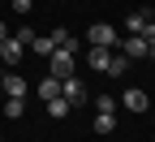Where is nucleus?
Masks as SVG:
<instances>
[{"mask_svg": "<svg viewBox=\"0 0 155 142\" xmlns=\"http://www.w3.org/2000/svg\"><path fill=\"white\" fill-rule=\"evenodd\" d=\"M73 60H78V56H73L69 48H56V52L48 56V73H52V78H61V82H65V78H73Z\"/></svg>", "mask_w": 155, "mask_h": 142, "instance_id": "f257e3e1", "label": "nucleus"}, {"mask_svg": "<svg viewBox=\"0 0 155 142\" xmlns=\"http://www.w3.org/2000/svg\"><path fill=\"white\" fill-rule=\"evenodd\" d=\"M95 112H116V99L112 95H95Z\"/></svg>", "mask_w": 155, "mask_h": 142, "instance_id": "2eb2a0df", "label": "nucleus"}, {"mask_svg": "<svg viewBox=\"0 0 155 142\" xmlns=\"http://www.w3.org/2000/svg\"><path fill=\"white\" fill-rule=\"evenodd\" d=\"M0 39H9V26H5V22H0Z\"/></svg>", "mask_w": 155, "mask_h": 142, "instance_id": "412c9836", "label": "nucleus"}, {"mask_svg": "<svg viewBox=\"0 0 155 142\" xmlns=\"http://www.w3.org/2000/svg\"><path fill=\"white\" fill-rule=\"evenodd\" d=\"M147 60H155V43H147Z\"/></svg>", "mask_w": 155, "mask_h": 142, "instance_id": "aec40b11", "label": "nucleus"}, {"mask_svg": "<svg viewBox=\"0 0 155 142\" xmlns=\"http://www.w3.org/2000/svg\"><path fill=\"white\" fill-rule=\"evenodd\" d=\"M30 52H35V56H43V60H48V56L56 52V39H52V35H35V39H30Z\"/></svg>", "mask_w": 155, "mask_h": 142, "instance_id": "6e6552de", "label": "nucleus"}, {"mask_svg": "<svg viewBox=\"0 0 155 142\" xmlns=\"http://www.w3.org/2000/svg\"><path fill=\"white\" fill-rule=\"evenodd\" d=\"M9 35H13L22 48H30V39H35V30H30V26H22V30H9Z\"/></svg>", "mask_w": 155, "mask_h": 142, "instance_id": "f3484780", "label": "nucleus"}, {"mask_svg": "<svg viewBox=\"0 0 155 142\" xmlns=\"http://www.w3.org/2000/svg\"><path fill=\"white\" fill-rule=\"evenodd\" d=\"M125 69H129V56H125V52H112V60H108V73L116 78V73H125Z\"/></svg>", "mask_w": 155, "mask_h": 142, "instance_id": "4468645a", "label": "nucleus"}, {"mask_svg": "<svg viewBox=\"0 0 155 142\" xmlns=\"http://www.w3.org/2000/svg\"><path fill=\"white\" fill-rule=\"evenodd\" d=\"M61 95L69 99V104H82V99H86V86H82V78H65V82H61Z\"/></svg>", "mask_w": 155, "mask_h": 142, "instance_id": "7ed1b4c3", "label": "nucleus"}, {"mask_svg": "<svg viewBox=\"0 0 155 142\" xmlns=\"http://www.w3.org/2000/svg\"><path fill=\"white\" fill-rule=\"evenodd\" d=\"M121 104H125L129 112H147V108H151V99H147V91H138V86H129Z\"/></svg>", "mask_w": 155, "mask_h": 142, "instance_id": "20e7f679", "label": "nucleus"}, {"mask_svg": "<svg viewBox=\"0 0 155 142\" xmlns=\"http://www.w3.org/2000/svg\"><path fill=\"white\" fill-rule=\"evenodd\" d=\"M108 60H112V48H91V69L95 73H108Z\"/></svg>", "mask_w": 155, "mask_h": 142, "instance_id": "9b49d317", "label": "nucleus"}, {"mask_svg": "<svg viewBox=\"0 0 155 142\" xmlns=\"http://www.w3.org/2000/svg\"><path fill=\"white\" fill-rule=\"evenodd\" d=\"M5 95L9 99H26V78L22 73H5Z\"/></svg>", "mask_w": 155, "mask_h": 142, "instance_id": "423d86ee", "label": "nucleus"}, {"mask_svg": "<svg viewBox=\"0 0 155 142\" xmlns=\"http://www.w3.org/2000/svg\"><path fill=\"white\" fill-rule=\"evenodd\" d=\"M22 104H26V99H9V95H5V116L17 121V116H22Z\"/></svg>", "mask_w": 155, "mask_h": 142, "instance_id": "dca6fc26", "label": "nucleus"}, {"mask_svg": "<svg viewBox=\"0 0 155 142\" xmlns=\"http://www.w3.org/2000/svg\"><path fill=\"white\" fill-rule=\"evenodd\" d=\"M69 108H73V104H69L65 95H56V99H48V116H52V121H65V116H69Z\"/></svg>", "mask_w": 155, "mask_h": 142, "instance_id": "9d476101", "label": "nucleus"}, {"mask_svg": "<svg viewBox=\"0 0 155 142\" xmlns=\"http://www.w3.org/2000/svg\"><path fill=\"white\" fill-rule=\"evenodd\" d=\"M9 5H13V13H22V17H26V13H30V5H35V0H9Z\"/></svg>", "mask_w": 155, "mask_h": 142, "instance_id": "a211bd4d", "label": "nucleus"}, {"mask_svg": "<svg viewBox=\"0 0 155 142\" xmlns=\"http://www.w3.org/2000/svg\"><path fill=\"white\" fill-rule=\"evenodd\" d=\"M116 129V112H95V134H112Z\"/></svg>", "mask_w": 155, "mask_h": 142, "instance_id": "ddd939ff", "label": "nucleus"}, {"mask_svg": "<svg viewBox=\"0 0 155 142\" xmlns=\"http://www.w3.org/2000/svg\"><path fill=\"white\" fill-rule=\"evenodd\" d=\"M86 35H91V48H116V39H121V35H116L108 22H95Z\"/></svg>", "mask_w": 155, "mask_h": 142, "instance_id": "f03ea898", "label": "nucleus"}, {"mask_svg": "<svg viewBox=\"0 0 155 142\" xmlns=\"http://www.w3.org/2000/svg\"><path fill=\"white\" fill-rule=\"evenodd\" d=\"M121 52H125L129 60H138V56H147V39H142V35H129L125 43H121Z\"/></svg>", "mask_w": 155, "mask_h": 142, "instance_id": "1a4fd4ad", "label": "nucleus"}, {"mask_svg": "<svg viewBox=\"0 0 155 142\" xmlns=\"http://www.w3.org/2000/svg\"><path fill=\"white\" fill-rule=\"evenodd\" d=\"M39 95H43V104H48V99H56V95H61V78H43V82H39Z\"/></svg>", "mask_w": 155, "mask_h": 142, "instance_id": "f8f14e48", "label": "nucleus"}, {"mask_svg": "<svg viewBox=\"0 0 155 142\" xmlns=\"http://www.w3.org/2000/svg\"><path fill=\"white\" fill-rule=\"evenodd\" d=\"M0 60H5V65H17V60H22V43H17L13 35L0 39Z\"/></svg>", "mask_w": 155, "mask_h": 142, "instance_id": "39448f33", "label": "nucleus"}, {"mask_svg": "<svg viewBox=\"0 0 155 142\" xmlns=\"http://www.w3.org/2000/svg\"><path fill=\"white\" fill-rule=\"evenodd\" d=\"M147 22H151V13H147V9H134V13L125 17V30H129V35H142Z\"/></svg>", "mask_w": 155, "mask_h": 142, "instance_id": "0eeeda50", "label": "nucleus"}, {"mask_svg": "<svg viewBox=\"0 0 155 142\" xmlns=\"http://www.w3.org/2000/svg\"><path fill=\"white\" fill-rule=\"evenodd\" d=\"M0 95H5V73H0Z\"/></svg>", "mask_w": 155, "mask_h": 142, "instance_id": "4be33fe9", "label": "nucleus"}, {"mask_svg": "<svg viewBox=\"0 0 155 142\" xmlns=\"http://www.w3.org/2000/svg\"><path fill=\"white\" fill-rule=\"evenodd\" d=\"M142 39H147V43H155V22H147V30H142Z\"/></svg>", "mask_w": 155, "mask_h": 142, "instance_id": "6ab92c4d", "label": "nucleus"}]
</instances>
